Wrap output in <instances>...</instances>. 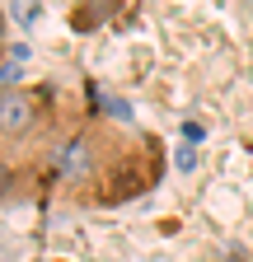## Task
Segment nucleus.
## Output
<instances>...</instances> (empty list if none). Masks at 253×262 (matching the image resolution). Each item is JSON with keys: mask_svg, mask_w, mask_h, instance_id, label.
Wrapping results in <instances>:
<instances>
[{"mask_svg": "<svg viewBox=\"0 0 253 262\" xmlns=\"http://www.w3.org/2000/svg\"><path fill=\"white\" fill-rule=\"evenodd\" d=\"M164 173V145L150 131L108 117H80L52 150V183L75 206H122L145 196Z\"/></svg>", "mask_w": 253, "mask_h": 262, "instance_id": "nucleus-1", "label": "nucleus"}, {"mask_svg": "<svg viewBox=\"0 0 253 262\" xmlns=\"http://www.w3.org/2000/svg\"><path fill=\"white\" fill-rule=\"evenodd\" d=\"M56 141H61V113L52 89H28V84L0 89V145L24 159L52 164Z\"/></svg>", "mask_w": 253, "mask_h": 262, "instance_id": "nucleus-2", "label": "nucleus"}, {"mask_svg": "<svg viewBox=\"0 0 253 262\" xmlns=\"http://www.w3.org/2000/svg\"><path fill=\"white\" fill-rule=\"evenodd\" d=\"M43 178H52V164H43V159H24V155H14V150L0 145V206L33 196V192L43 187Z\"/></svg>", "mask_w": 253, "mask_h": 262, "instance_id": "nucleus-3", "label": "nucleus"}, {"mask_svg": "<svg viewBox=\"0 0 253 262\" xmlns=\"http://www.w3.org/2000/svg\"><path fill=\"white\" fill-rule=\"evenodd\" d=\"M10 56V24H5V10H0V61Z\"/></svg>", "mask_w": 253, "mask_h": 262, "instance_id": "nucleus-4", "label": "nucleus"}]
</instances>
